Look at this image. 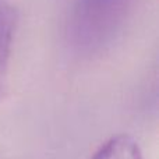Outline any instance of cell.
I'll list each match as a JSON object with an SVG mask.
<instances>
[{
    "instance_id": "7a4b0ae2",
    "label": "cell",
    "mask_w": 159,
    "mask_h": 159,
    "mask_svg": "<svg viewBox=\"0 0 159 159\" xmlns=\"http://www.w3.org/2000/svg\"><path fill=\"white\" fill-rule=\"evenodd\" d=\"M17 28V11L8 0H0V98L7 87L11 46Z\"/></svg>"
},
{
    "instance_id": "6da1fadb",
    "label": "cell",
    "mask_w": 159,
    "mask_h": 159,
    "mask_svg": "<svg viewBox=\"0 0 159 159\" xmlns=\"http://www.w3.org/2000/svg\"><path fill=\"white\" fill-rule=\"evenodd\" d=\"M133 0H77L70 17V35L80 48L99 49L120 31Z\"/></svg>"
},
{
    "instance_id": "3957f363",
    "label": "cell",
    "mask_w": 159,
    "mask_h": 159,
    "mask_svg": "<svg viewBox=\"0 0 159 159\" xmlns=\"http://www.w3.org/2000/svg\"><path fill=\"white\" fill-rule=\"evenodd\" d=\"M89 159H145L138 143L129 134H116L103 143Z\"/></svg>"
}]
</instances>
